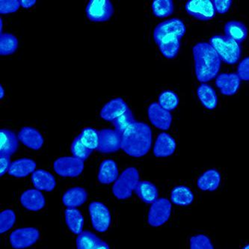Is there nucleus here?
Segmentation results:
<instances>
[{
	"instance_id": "1",
	"label": "nucleus",
	"mask_w": 249,
	"mask_h": 249,
	"mask_svg": "<svg viewBox=\"0 0 249 249\" xmlns=\"http://www.w3.org/2000/svg\"><path fill=\"white\" fill-rule=\"evenodd\" d=\"M193 55L195 71L199 82L208 83L218 76L222 60L210 43H197L193 47Z\"/></svg>"
},
{
	"instance_id": "2",
	"label": "nucleus",
	"mask_w": 249,
	"mask_h": 249,
	"mask_svg": "<svg viewBox=\"0 0 249 249\" xmlns=\"http://www.w3.org/2000/svg\"><path fill=\"white\" fill-rule=\"evenodd\" d=\"M153 133L147 124L135 122L122 134V149L130 157H142L152 145Z\"/></svg>"
},
{
	"instance_id": "3",
	"label": "nucleus",
	"mask_w": 249,
	"mask_h": 249,
	"mask_svg": "<svg viewBox=\"0 0 249 249\" xmlns=\"http://www.w3.org/2000/svg\"><path fill=\"white\" fill-rule=\"evenodd\" d=\"M210 44L215 49L221 60L228 65H236L240 61L242 54L240 44L230 37L214 36L210 39Z\"/></svg>"
},
{
	"instance_id": "4",
	"label": "nucleus",
	"mask_w": 249,
	"mask_h": 249,
	"mask_svg": "<svg viewBox=\"0 0 249 249\" xmlns=\"http://www.w3.org/2000/svg\"><path fill=\"white\" fill-rule=\"evenodd\" d=\"M139 182V173L137 168L129 167L126 168L118 177L112 186V193L116 198L125 200L132 197L133 191Z\"/></svg>"
},
{
	"instance_id": "5",
	"label": "nucleus",
	"mask_w": 249,
	"mask_h": 249,
	"mask_svg": "<svg viewBox=\"0 0 249 249\" xmlns=\"http://www.w3.org/2000/svg\"><path fill=\"white\" fill-rule=\"evenodd\" d=\"M172 211V203L168 199L165 197L157 198L149 209L147 214L149 225L154 228L162 226L170 218Z\"/></svg>"
},
{
	"instance_id": "6",
	"label": "nucleus",
	"mask_w": 249,
	"mask_h": 249,
	"mask_svg": "<svg viewBox=\"0 0 249 249\" xmlns=\"http://www.w3.org/2000/svg\"><path fill=\"white\" fill-rule=\"evenodd\" d=\"M89 212L93 228L99 233H105L112 223V215L108 207L99 201H92L89 206Z\"/></svg>"
},
{
	"instance_id": "7",
	"label": "nucleus",
	"mask_w": 249,
	"mask_h": 249,
	"mask_svg": "<svg viewBox=\"0 0 249 249\" xmlns=\"http://www.w3.org/2000/svg\"><path fill=\"white\" fill-rule=\"evenodd\" d=\"M40 236L41 233L37 228L33 227L18 228L10 234V244L13 249H26L36 244Z\"/></svg>"
},
{
	"instance_id": "8",
	"label": "nucleus",
	"mask_w": 249,
	"mask_h": 249,
	"mask_svg": "<svg viewBox=\"0 0 249 249\" xmlns=\"http://www.w3.org/2000/svg\"><path fill=\"white\" fill-rule=\"evenodd\" d=\"M54 171L63 178H76L83 173L84 162L74 157H59L53 163Z\"/></svg>"
},
{
	"instance_id": "9",
	"label": "nucleus",
	"mask_w": 249,
	"mask_h": 249,
	"mask_svg": "<svg viewBox=\"0 0 249 249\" xmlns=\"http://www.w3.org/2000/svg\"><path fill=\"white\" fill-rule=\"evenodd\" d=\"M86 13L91 21H108L113 15V5L109 0H91L87 4Z\"/></svg>"
},
{
	"instance_id": "10",
	"label": "nucleus",
	"mask_w": 249,
	"mask_h": 249,
	"mask_svg": "<svg viewBox=\"0 0 249 249\" xmlns=\"http://www.w3.org/2000/svg\"><path fill=\"white\" fill-rule=\"evenodd\" d=\"M185 8L188 15L201 21L211 20L215 15V10L211 0L188 1Z\"/></svg>"
},
{
	"instance_id": "11",
	"label": "nucleus",
	"mask_w": 249,
	"mask_h": 249,
	"mask_svg": "<svg viewBox=\"0 0 249 249\" xmlns=\"http://www.w3.org/2000/svg\"><path fill=\"white\" fill-rule=\"evenodd\" d=\"M122 135L115 129H104L99 131L97 151L102 154L117 152L122 149Z\"/></svg>"
},
{
	"instance_id": "12",
	"label": "nucleus",
	"mask_w": 249,
	"mask_h": 249,
	"mask_svg": "<svg viewBox=\"0 0 249 249\" xmlns=\"http://www.w3.org/2000/svg\"><path fill=\"white\" fill-rule=\"evenodd\" d=\"M147 116L155 127L168 130L172 123V115L169 111L162 108L159 103H152L147 108Z\"/></svg>"
},
{
	"instance_id": "13",
	"label": "nucleus",
	"mask_w": 249,
	"mask_h": 249,
	"mask_svg": "<svg viewBox=\"0 0 249 249\" xmlns=\"http://www.w3.org/2000/svg\"><path fill=\"white\" fill-rule=\"evenodd\" d=\"M186 28L182 19L173 18L168 19L156 26L154 31V39L156 44L168 35H179L184 36Z\"/></svg>"
},
{
	"instance_id": "14",
	"label": "nucleus",
	"mask_w": 249,
	"mask_h": 249,
	"mask_svg": "<svg viewBox=\"0 0 249 249\" xmlns=\"http://www.w3.org/2000/svg\"><path fill=\"white\" fill-rule=\"evenodd\" d=\"M241 79L236 73H222L215 79V85L221 94L233 96L240 89Z\"/></svg>"
},
{
	"instance_id": "15",
	"label": "nucleus",
	"mask_w": 249,
	"mask_h": 249,
	"mask_svg": "<svg viewBox=\"0 0 249 249\" xmlns=\"http://www.w3.org/2000/svg\"><path fill=\"white\" fill-rule=\"evenodd\" d=\"M20 204L28 211H41L46 205V199L41 190L29 189L23 192L19 197Z\"/></svg>"
},
{
	"instance_id": "16",
	"label": "nucleus",
	"mask_w": 249,
	"mask_h": 249,
	"mask_svg": "<svg viewBox=\"0 0 249 249\" xmlns=\"http://www.w3.org/2000/svg\"><path fill=\"white\" fill-rule=\"evenodd\" d=\"M177 142L171 135L162 133L157 136L154 146V155L158 158L170 157L176 151Z\"/></svg>"
},
{
	"instance_id": "17",
	"label": "nucleus",
	"mask_w": 249,
	"mask_h": 249,
	"mask_svg": "<svg viewBox=\"0 0 249 249\" xmlns=\"http://www.w3.org/2000/svg\"><path fill=\"white\" fill-rule=\"evenodd\" d=\"M18 139L29 148L38 151L44 145V139L37 129L30 126H24L19 130Z\"/></svg>"
},
{
	"instance_id": "18",
	"label": "nucleus",
	"mask_w": 249,
	"mask_h": 249,
	"mask_svg": "<svg viewBox=\"0 0 249 249\" xmlns=\"http://www.w3.org/2000/svg\"><path fill=\"white\" fill-rule=\"evenodd\" d=\"M128 108L129 107L123 99L118 97L112 99L105 104L101 109L100 115L104 120L112 123L116 118L124 113Z\"/></svg>"
},
{
	"instance_id": "19",
	"label": "nucleus",
	"mask_w": 249,
	"mask_h": 249,
	"mask_svg": "<svg viewBox=\"0 0 249 249\" xmlns=\"http://www.w3.org/2000/svg\"><path fill=\"white\" fill-rule=\"evenodd\" d=\"M78 249H109L110 247L101 238L90 231H84L78 235L76 240Z\"/></svg>"
},
{
	"instance_id": "20",
	"label": "nucleus",
	"mask_w": 249,
	"mask_h": 249,
	"mask_svg": "<svg viewBox=\"0 0 249 249\" xmlns=\"http://www.w3.org/2000/svg\"><path fill=\"white\" fill-rule=\"evenodd\" d=\"M31 179L35 187L41 191L52 192L56 186L55 177L44 169L35 171Z\"/></svg>"
},
{
	"instance_id": "21",
	"label": "nucleus",
	"mask_w": 249,
	"mask_h": 249,
	"mask_svg": "<svg viewBox=\"0 0 249 249\" xmlns=\"http://www.w3.org/2000/svg\"><path fill=\"white\" fill-rule=\"evenodd\" d=\"M222 176L216 169L206 171L197 180V186L201 191L213 192L220 186Z\"/></svg>"
},
{
	"instance_id": "22",
	"label": "nucleus",
	"mask_w": 249,
	"mask_h": 249,
	"mask_svg": "<svg viewBox=\"0 0 249 249\" xmlns=\"http://www.w3.org/2000/svg\"><path fill=\"white\" fill-rule=\"evenodd\" d=\"M36 162L32 159H19L12 162L8 174L17 178H26L36 171Z\"/></svg>"
},
{
	"instance_id": "23",
	"label": "nucleus",
	"mask_w": 249,
	"mask_h": 249,
	"mask_svg": "<svg viewBox=\"0 0 249 249\" xmlns=\"http://www.w3.org/2000/svg\"><path fill=\"white\" fill-rule=\"evenodd\" d=\"M87 191L82 187H72L68 189L62 196V203L65 207L76 208L80 207L88 200Z\"/></svg>"
},
{
	"instance_id": "24",
	"label": "nucleus",
	"mask_w": 249,
	"mask_h": 249,
	"mask_svg": "<svg viewBox=\"0 0 249 249\" xmlns=\"http://www.w3.org/2000/svg\"><path fill=\"white\" fill-rule=\"evenodd\" d=\"M18 137L12 130L1 129L0 130V154L12 156L19 147Z\"/></svg>"
},
{
	"instance_id": "25",
	"label": "nucleus",
	"mask_w": 249,
	"mask_h": 249,
	"mask_svg": "<svg viewBox=\"0 0 249 249\" xmlns=\"http://www.w3.org/2000/svg\"><path fill=\"white\" fill-rule=\"evenodd\" d=\"M118 165L112 160H105L99 168L97 180L102 184H110L118 179Z\"/></svg>"
},
{
	"instance_id": "26",
	"label": "nucleus",
	"mask_w": 249,
	"mask_h": 249,
	"mask_svg": "<svg viewBox=\"0 0 249 249\" xmlns=\"http://www.w3.org/2000/svg\"><path fill=\"white\" fill-rule=\"evenodd\" d=\"M197 95L200 102L209 110H213L216 108L218 96L212 86L207 83L200 85L197 89Z\"/></svg>"
},
{
	"instance_id": "27",
	"label": "nucleus",
	"mask_w": 249,
	"mask_h": 249,
	"mask_svg": "<svg viewBox=\"0 0 249 249\" xmlns=\"http://www.w3.org/2000/svg\"><path fill=\"white\" fill-rule=\"evenodd\" d=\"M65 222L72 233L79 235L83 232L84 217L81 211L76 208L66 209L65 211Z\"/></svg>"
},
{
	"instance_id": "28",
	"label": "nucleus",
	"mask_w": 249,
	"mask_h": 249,
	"mask_svg": "<svg viewBox=\"0 0 249 249\" xmlns=\"http://www.w3.org/2000/svg\"><path fill=\"white\" fill-rule=\"evenodd\" d=\"M135 193L145 204H152L159 197L157 186L149 181H139L135 189Z\"/></svg>"
},
{
	"instance_id": "29",
	"label": "nucleus",
	"mask_w": 249,
	"mask_h": 249,
	"mask_svg": "<svg viewBox=\"0 0 249 249\" xmlns=\"http://www.w3.org/2000/svg\"><path fill=\"white\" fill-rule=\"evenodd\" d=\"M225 36L233 39L239 44L246 40L248 37V29L244 23L240 21L228 22L225 26Z\"/></svg>"
},
{
	"instance_id": "30",
	"label": "nucleus",
	"mask_w": 249,
	"mask_h": 249,
	"mask_svg": "<svg viewBox=\"0 0 249 249\" xmlns=\"http://www.w3.org/2000/svg\"><path fill=\"white\" fill-rule=\"evenodd\" d=\"M193 191L186 186H178L171 193L172 202L178 206H189L194 201Z\"/></svg>"
},
{
	"instance_id": "31",
	"label": "nucleus",
	"mask_w": 249,
	"mask_h": 249,
	"mask_svg": "<svg viewBox=\"0 0 249 249\" xmlns=\"http://www.w3.org/2000/svg\"><path fill=\"white\" fill-rule=\"evenodd\" d=\"M18 40L14 35L4 33L0 36V55H10L16 52Z\"/></svg>"
},
{
	"instance_id": "32",
	"label": "nucleus",
	"mask_w": 249,
	"mask_h": 249,
	"mask_svg": "<svg viewBox=\"0 0 249 249\" xmlns=\"http://www.w3.org/2000/svg\"><path fill=\"white\" fill-rule=\"evenodd\" d=\"M151 8L154 16L161 19L171 16L174 13V4L171 0L154 1Z\"/></svg>"
},
{
	"instance_id": "33",
	"label": "nucleus",
	"mask_w": 249,
	"mask_h": 249,
	"mask_svg": "<svg viewBox=\"0 0 249 249\" xmlns=\"http://www.w3.org/2000/svg\"><path fill=\"white\" fill-rule=\"evenodd\" d=\"M82 142L86 147L91 150L97 149L99 144V132L91 127H86L79 135Z\"/></svg>"
},
{
	"instance_id": "34",
	"label": "nucleus",
	"mask_w": 249,
	"mask_h": 249,
	"mask_svg": "<svg viewBox=\"0 0 249 249\" xmlns=\"http://www.w3.org/2000/svg\"><path fill=\"white\" fill-rule=\"evenodd\" d=\"M159 104L168 111H172L179 104V97L176 93L172 91H165L161 93L158 99Z\"/></svg>"
},
{
	"instance_id": "35",
	"label": "nucleus",
	"mask_w": 249,
	"mask_h": 249,
	"mask_svg": "<svg viewBox=\"0 0 249 249\" xmlns=\"http://www.w3.org/2000/svg\"><path fill=\"white\" fill-rule=\"evenodd\" d=\"M93 150L85 145L79 135L73 140L71 144V153L73 157L84 161L89 158Z\"/></svg>"
},
{
	"instance_id": "36",
	"label": "nucleus",
	"mask_w": 249,
	"mask_h": 249,
	"mask_svg": "<svg viewBox=\"0 0 249 249\" xmlns=\"http://www.w3.org/2000/svg\"><path fill=\"white\" fill-rule=\"evenodd\" d=\"M17 216L15 211L7 209L0 213V233H5L13 228L16 223Z\"/></svg>"
},
{
	"instance_id": "37",
	"label": "nucleus",
	"mask_w": 249,
	"mask_h": 249,
	"mask_svg": "<svg viewBox=\"0 0 249 249\" xmlns=\"http://www.w3.org/2000/svg\"><path fill=\"white\" fill-rule=\"evenodd\" d=\"M135 121L134 116H133V112L132 111L128 108L127 110L122 114V115L116 118L112 124L113 126H115V130L118 131L121 134H123L125 130L129 127L132 124L134 123Z\"/></svg>"
},
{
	"instance_id": "38",
	"label": "nucleus",
	"mask_w": 249,
	"mask_h": 249,
	"mask_svg": "<svg viewBox=\"0 0 249 249\" xmlns=\"http://www.w3.org/2000/svg\"><path fill=\"white\" fill-rule=\"evenodd\" d=\"M191 249H213L214 246L211 239L205 235L198 234L192 236L189 240Z\"/></svg>"
},
{
	"instance_id": "39",
	"label": "nucleus",
	"mask_w": 249,
	"mask_h": 249,
	"mask_svg": "<svg viewBox=\"0 0 249 249\" xmlns=\"http://www.w3.org/2000/svg\"><path fill=\"white\" fill-rule=\"evenodd\" d=\"M20 6L19 0H1L0 1V13L2 15L14 13Z\"/></svg>"
},
{
	"instance_id": "40",
	"label": "nucleus",
	"mask_w": 249,
	"mask_h": 249,
	"mask_svg": "<svg viewBox=\"0 0 249 249\" xmlns=\"http://www.w3.org/2000/svg\"><path fill=\"white\" fill-rule=\"evenodd\" d=\"M237 74L241 80L249 81V56L243 58L238 65Z\"/></svg>"
},
{
	"instance_id": "41",
	"label": "nucleus",
	"mask_w": 249,
	"mask_h": 249,
	"mask_svg": "<svg viewBox=\"0 0 249 249\" xmlns=\"http://www.w3.org/2000/svg\"><path fill=\"white\" fill-rule=\"evenodd\" d=\"M232 2H233L231 0H225V1L214 0V1H213L215 12H218V14H221V15L226 14L229 11L231 7Z\"/></svg>"
},
{
	"instance_id": "42",
	"label": "nucleus",
	"mask_w": 249,
	"mask_h": 249,
	"mask_svg": "<svg viewBox=\"0 0 249 249\" xmlns=\"http://www.w3.org/2000/svg\"><path fill=\"white\" fill-rule=\"evenodd\" d=\"M11 156L0 154V169H1V177L3 176L6 172H8L10 166H11Z\"/></svg>"
},
{
	"instance_id": "43",
	"label": "nucleus",
	"mask_w": 249,
	"mask_h": 249,
	"mask_svg": "<svg viewBox=\"0 0 249 249\" xmlns=\"http://www.w3.org/2000/svg\"><path fill=\"white\" fill-rule=\"evenodd\" d=\"M20 6L23 8H30L36 3V0H19Z\"/></svg>"
},
{
	"instance_id": "44",
	"label": "nucleus",
	"mask_w": 249,
	"mask_h": 249,
	"mask_svg": "<svg viewBox=\"0 0 249 249\" xmlns=\"http://www.w3.org/2000/svg\"><path fill=\"white\" fill-rule=\"evenodd\" d=\"M4 96H5V90H4V88L1 85L0 86V98H1V100L3 99Z\"/></svg>"
},
{
	"instance_id": "45",
	"label": "nucleus",
	"mask_w": 249,
	"mask_h": 249,
	"mask_svg": "<svg viewBox=\"0 0 249 249\" xmlns=\"http://www.w3.org/2000/svg\"><path fill=\"white\" fill-rule=\"evenodd\" d=\"M243 249H249V243H248V244H246V246L243 247Z\"/></svg>"
},
{
	"instance_id": "46",
	"label": "nucleus",
	"mask_w": 249,
	"mask_h": 249,
	"mask_svg": "<svg viewBox=\"0 0 249 249\" xmlns=\"http://www.w3.org/2000/svg\"><path fill=\"white\" fill-rule=\"evenodd\" d=\"M2 19H1V32H2Z\"/></svg>"
}]
</instances>
